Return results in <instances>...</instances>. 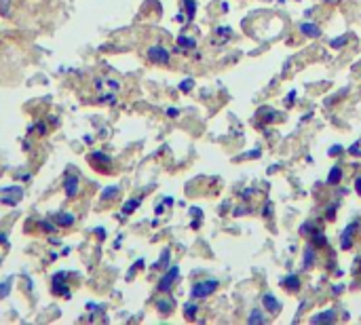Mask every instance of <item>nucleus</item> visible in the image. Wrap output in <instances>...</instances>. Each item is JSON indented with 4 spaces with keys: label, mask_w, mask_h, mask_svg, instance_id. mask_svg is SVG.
Segmentation results:
<instances>
[{
    "label": "nucleus",
    "mask_w": 361,
    "mask_h": 325,
    "mask_svg": "<svg viewBox=\"0 0 361 325\" xmlns=\"http://www.w3.org/2000/svg\"><path fill=\"white\" fill-rule=\"evenodd\" d=\"M97 91H100V98L104 102H113L115 96L119 93V82H115V80H100L97 82Z\"/></svg>",
    "instance_id": "f257e3e1"
},
{
    "label": "nucleus",
    "mask_w": 361,
    "mask_h": 325,
    "mask_svg": "<svg viewBox=\"0 0 361 325\" xmlns=\"http://www.w3.org/2000/svg\"><path fill=\"white\" fill-rule=\"evenodd\" d=\"M216 287H218V281H216V279H211V281H201V283H197V285L192 287V295H194V298H207L209 293L216 291Z\"/></svg>",
    "instance_id": "f03ea898"
},
{
    "label": "nucleus",
    "mask_w": 361,
    "mask_h": 325,
    "mask_svg": "<svg viewBox=\"0 0 361 325\" xmlns=\"http://www.w3.org/2000/svg\"><path fill=\"white\" fill-rule=\"evenodd\" d=\"M21 197H23V190L21 188H3L0 190V201H3L5 205H15V203H19L21 201Z\"/></svg>",
    "instance_id": "7ed1b4c3"
},
{
    "label": "nucleus",
    "mask_w": 361,
    "mask_h": 325,
    "mask_svg": "<svg viewBox=\"0 0 361 325\" xmlns=\"http://www.w3.org/2000/svg\"><path fill=\"white\" fill-rule=\"evenodd\" d=\"M357 226H359V222H351V224L345 228V232H342V236H340V247H342V249H351Z\"/></svg>",
    "instance_id": "20e7f679"
},
{
    "label": "nucleus",
    "mask_w": 361,
    "mask_h": 325,
    "mask_svg": "<svg viewBox=\"0 0 361 325\" xmlns=\"http://www.w3.org/2000/svg\"><path fill=\"white\" fill-rule=\"evenodd\" d=\"M178 275H180V269H178V266H174V269H170V273L165 275V277L161 279V283H159V291H167V289L174 285V281L178 279Z\"/></svg>",
    "instance_id": "39448f33"
},
{
    "label": "nucleus",
    "mask_w": 361,
    "mask_h": 325,
    "mask_svg": "<svg viewBox=\"0 0 361 325\" xmlns=\"http://www.w3.org/2000/svg\"><path fill=\"white\" fill-rule=\"evenodd\" d=\"M148 57L152 59V62H156V64H167L170 62V53L165 51L163 47H152L148 51Z\"/></svg>",
    "instance_id": "423d86ee"
},
{
    "label": "nucleus",
    "mask_w": 361,
    "mask_h": 325,
    "mask_svg": "<svg viewBox=\"0 0 361 325\" xmlns=\"http://www.w3.org/2000/svg\"><path fill=\"white\" fill-rule=\"evenodd\" d=\"M262 302H264V309L270 311V313H279L281 311V302L277 300L272 293H264L262 295Z\"/></svg>",
    "instance_id": "0eeeda50"
},
{
    "label": "nucleus",
    "mask_w": 361,
    "mask_h": 325,
    "mask_svg": "<svg viewBox=\"0 0 361 325\" xmlns=\"http://www.w3.org/2000/svg\"><path fill=\"white\" fill-rule=\"evenodd\" d=\"M300 32H302L304 36H313V38L321 36V30H319L315 23H302V25H300Z\"/></svg>",
    "instance_id": "6e6552de"
},
{
    "label": "nucleus",
    "mask_w": 361,
    "mask_h": 325,
    "mask_svg": "<svg viewBox=\"0 0 361 325\" xmlns=\"http://www.w3.org/2000/svg\"><path fill=\"white\" fill-rule=\"evenodd\" d=\"M340 177H342V169L340 167H334L329 171V175H327V184L329 186H336L338 182H340Z\"/></svg>",
    "instance_id": "1a4fd4ad"
},
{
    "label": "nucleus",
    "mask_w": 361,
    "mask_h": 325,
    "mask_svg": "<svg viewBox=\"0 0 361 325\" xmlns=\"http://www.w3.org/2000/svg\"><path fill=\"white\" fill-rule=\"evenodd\" d=\"M76 190H78V180L74 175H68L66 177V192H68V197H74Z\"/></svg>",
    "instance_id": "9d476101"
},
{
    "label": "nucleus",
    "mask_w": 361,
    "mask_h": 325,
    "mask_svg": "<svg viewBox=\"0 0 361 325\" xmlns=\"http://www.w3.org/2000/svg\"><path fill=\"white\" fill-rule=\"evenodd\" d=\"M321 321H334V311H327V313H321V315L313 317V323H321Z\"/></svg>",
    "instance_id": "9b49d317"
},
{
    "label": "nucleus",
    "mask_w": 361,
    "mask_h": 325,
    "mask_svg": "<svg viewBox=\"0 0 361 325\" xmlns=\"http://www.w3.org/2000/svg\"><path fill=\"white\" fill-rule=\"evenodd\" d=\"M55 220L60 222V226H70V224L74 222V216H70V214H60Z\"/></svg>",
    "instance_id": "f8f14e48"
},
{
    "label": "nucleus",
    "mask_w": 361,
    "mask_h": 325,
    "mask_svg": "<svg viewBox=\"0 0 361 325\" xmlns=\"http://www.w3.org/2000/svg\"><path fill=\"white\" fill-rule=\"evenodd\" d=\"M283 285H286L288 289H292V291H294V289H298V287H300V281H298V277H294V275H292V277H288V279L283 281Z\"/></svg>",
    "instance_id": "ddd939ff"
},
{
    "label": "nucleus",
    "mask_w": 361,
    "mask_h": 325,
    "mask_svg": "<svg viewBox=\"0 0 361 325\" xmlns=\"http://www.w3.org/2000/svg\"><path fill=\"white\" fill-rule=\"evenodd\" d=\"M178 43H180V47H184V49H192L194 45H197V43H194V38H190V36H180Z\"/></svg>",
    "instance_id": "4468645a"
},
{
    "label": "nucleus",
    "mask_w": 361,
    "mask_h": 325,
    "mask_svg": "<svg viewBox=\"0 0 361 325\" xmlns=\"http://www.w3.org/2000/svg\"><path fill=\"white\" fill-rule=\"evenodd\" d=\"M156 306L161 309V313H170V311H172V306H174V302H172V300H159V302H156Z\"/></svg>",
    "instance_id": "2eb2a0df"
},
{
    "label": "nucleus",
    "mask_w": 361,
    "mask_h": 325,
    "mask_svg": "<svg viewBox=\"0 0 361 325\" xmlns=\"http://www.w3.org/2000/svg\"><path fill=\"white\" fill-rule=\"evenodd\" d=\"M249 323H264V315L256 309L252 315H249Z\"/></svg>",
    "instance_id": "dca6fc26"
},
{
    "label": "nucleus",
    "mask_w": 361,
    "mask_h": 325,
    "mask_svg": "<svg viewBox=\"0 0 361 325\" xmlns=\"http://www.w3.org/2000/svg\"><path fill=\"white\" fill-rule=\"evenodd\" d=\"M315 262V251L313 249H307L304 251V266H309V264H313Z\"/></svg>",
    "instance_id": "f3484780"
},
{
    "label": "nucleus",
    "mask_w": 361,
    "mask_h": 325,
    "mask_svg": "<svg viewBox=\"0 0 361 325\" xmlns=\"http://www.w3.org/2000/svg\"><path fill=\"white\" fill-rule=\"evenodd\" d=\"M184 309H186V317H188V319H192L194 315H197V304H190V302H188Z\"/></svg>",
    "instance_id": "a211bd4d"
},
{
    "label": "nucleus",
    "mask_w": 361,
    "mask_h": 325,
    "mask_svg": "<svg viewBox=\"0 0 361 325\" xmlns=\"http://www.w3.org/2000/svg\"><path fill=\"white\" fill-rule=\"evenodd\" d=\"M9 7H11V0H0V13L9 15Z\"/></svg>",
    "instance_id": "6ab92c4d"
},
{
    "label": "nucleus",
    "mask_w": 361,
    "mask_h": 325,
    "mask_svg": "<svg viewBox=\"0 0 361 325\" xmlns=\"http://www.w3.org/2000/svg\"><path fill=\"white\" fill-rule=\"evenodd\" d=\"M117 192H119V188H115V186H113V188H106V192L102 194V199H104V201H106V199H113Z\"/></svg>",
    "instance_id": "aec40b11"
},
{
    "label": "nucleus",
    "mask_w": 361,
    "mask_h": 325,
    "mask_svg": "<svg viewBox=\"0 0 361 325\" xmlns=\"http://www.w3.org/2000/svg\"><path fill=\"white\" fill-rule=\"evenodd\" d=\"M137 205H140V201H137V199H135V201H129V203L125 205V214H131V212L135 210Z\"/></svg>",
    "instance_id": "412c9836"
},
{
    "label": "nucleus",
    "mask_w": 361,
    "mask_h": 325,
    "mask_svg": "<svg viewBox=\"0 0 361 325\" xmlns=\"http://www.w3.org/2000/svg\"><path fill=\"white\" fill-rule=\"evenodd\" d=\"M9 287H11V281H5L3 285H0V298H5V295L9 293Z\"/></svg>",
    "instance_id": "4be33fe9"
},
{
    "label": "nucleus",
    "mask_w": 361,
    "mask_h": 325,
    "mask_svg": "<svg viewBox=\"0 0 361 325\" xmlns=\"http://www.w3.org/2000/svg\"><path fill=\"white\" fill-rule=\"evenodd\" d=\"M186 7H188V15L194 17V11H197V7H194V0H186Z\"/></svg>",
    "instance_id": "5701e85b"
},
{
    "label": "nucleus",
    "mask_w": 361,
    "mask_h": 325,
    "mask_svg": "<svg viewBox=\"0 0 361 325\" xmlns=\"http://www.w3.org/2000/svg\"><path fill=\"white\" fill-rule=\"evenodd\" d=\"M190 87H192V78H186V80L180 85V89H182V91H190Z\"/></svg>",
    "instance_id": "b1692460"
},
{
    "label": "nucleus",
    "mask_w": 361,
    "mask_h": 325,
    "mask_svg": "<svg viewBox=\"0 0 361 325\" xmlns=\"http://www.w3.org/2000/svg\"><path fill=\"white\" fill-rule=\"evenodd\" d=\"M167 258H170V251H165V254H163V258H161V262H156V269H159V266H165V262H167Z\"/></svg>",
    "instance_id": "393cba45"
},
{
    "label": "nucleus",
    "mask_w": 361,
    "mask_h": 325,
    "mask_svg": "<svg viewBox=\"0 0 361 325\" xmlns=\"http://www.w3.org/2000/svg\"><path fill=\"white\" fill-rule=\"evenodd\" d=\"M315 241H317V245H325L327 243L323 234H315Z\"/></svg>",
    "instance_id": "a878e982"
},
{
    "label": "nucleus",
    "mask_w": 361,
    "mask_h": 325,
    "mask_svg": "<svg viewBox=\"0 0 361 325\" xmlns=\"http://www.w3.org/2000/svg\"><path fill=\"white\" fill-rule=\"evenodd\" d=\"M345 41H347V38H345V36H340L338 41H334V43H331V47H334V49H338V47H342V45H345Z\"/></svg>",
    "instance_id": "bb28decb"
},
{
    "label": "nucleus",
    "mask_w": 361,
    "mask_h": 325,
    "mask_svg": "<svg viewBox=\"0 0 361 325\" xmlns=\"http://www.w3.org/2000/svg\"><path fill=\"white\" fill-rule=\"evenodd\" d=\"M338 153H342V146H331L329 148V155H338Z\"/></svg>",
    "instance_id": "cd10ccee"
},
{
    "label": "nucleus",
    "mask_w": 361,
    "mask_h": 325,
    "mask_svg": "<svg viewBox=\"0 0 361 325\" xmlns=\"http://www.w3.org/2000/svg\"><path fill=\"white\" fill-rule=\"evenodd\" d=\"M355 188H357V192L361 194V177H357V180H355Z\"/></svg>",
    "instance_id": "c85d7f7f"
},
{
    "label": "nucleus",
    "mask_w": 361,
    "mask_h": 325,
    "mask_svg": "<svg viewBox=\"0 0 361 325\" xmlns=\"http://www.w3.org/2000/svg\"><path fill=\"white\" fill-rule=\"evenodd\" d=\"M351 153H353V155H359V144H355V146L351 148Z\"/></svg>",
    "instance_id": "c756f323"
},
{
    "label": "nucleus",
    "mask_w": 361,
    "mask_h": 325,
    "mask_svg": "<svg viewBox=\"0 0 361 325\" xmlns=\"http://www.w3.org/2000/svg\"><path fill=\"white\" fill-rule=\"evenodd\" d=\"M292 100H296V91H292V93H290V96H288V100H286V102H288V104H290V102H292Z\"/></svg>",
    "instance_id": "7c9ffc66"
}]
</instances>
